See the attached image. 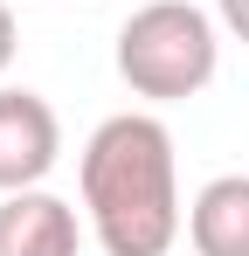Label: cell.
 I'll use <instances>...</instances> for the list:
<instances>
[{
	"label": "cell",
	"mask_w": 249,
	"mask_h": 256,
	"mask_svg": "<svg viewBox=\"0 0 249 256\" xmlns=\"http://www.w3.org/2000/svg\"><path fill=\"white\" fill-rule=\"evenodd\" d=\"M14 42H21V35H14V7H7V0H0V70H7V62H14Z\"/></svg>",
	"instance_id": "7"
},
{
	"label": "cell",
	"mask_w": 249,
	"mask_h": 256,
	"mask_svg": "<svg viewBox=\"0 0 249 256\" xmlns=\"http://www.w3.org/2000/svg\"><path fill=\"white\" fill-rule=\"evenodd\" d=\"M214 14H222V28L236 42H249V0H214Z\"/></svg>",
	"instance_id": "6"
},
{
	"label": "cell",
	"mask_w": 249,
	"mask_h": 256,
	"mask_svg": "<svg viewBox=\"0 0 249 256\" xmlns=\"http://www.w3.org/2000/svg\"><path fill=\"white\" fill-rule=\"evenodd\" d=\"M76 187L104 256H166L187 228L173 132L152 111H118L90 132L76 160Z\"/></svg>",
	"instance_id": "1"
},
{
	"label": "cell",
	"mask_w": 249,
	"mask_h": 256,
	"mask_svg": "<svg viewBox=\"0 0 249 256\" xmlns=\"http://www.w3.org/2000/svg\"><path fill=\"white\" fill-rule=\"evenodd\" d=\"M83 222L62 194L48 187H21L0 201V256H76Z\"/></svg>",
	"instance_id": "4"
},
{
	"label": "cell",
	"mask_w": 249,
	"mask_h": 256,
	"mask_svg": "<svg viewBox=\"0 0 249 256\" xmlns=\"http://www.w3.org/2000/svg\"><path fill=\"white\" fill-rule=\"evenodd\" d=\"M194 256H249V173H214L187 208Z\"/></svg>",
	"instance_id": "5"
},
{
	"label": "cell",
	"mask_w": 249,
	"mask_h": 256,
	"mask_svg": "<svg viewBox=\"0 0 249 256\" xmlns=\"http://www.w3.org/2000/svg\"><path fill=\"white\" fill-rule=\"evenodd\" d=\"M222 70V28L214 14L194 0H146L138 14H124L118 28V76L132 84V97L152 104H180L201 97Z\"/></svg>",
	"instance_id": "2"
},
{
	"label": "cell",
	"mask_w": 249,
	"mask_h": 256,
	"mask_svg": "<svg viewBox=\"0 0 249 256\" xmlns=\"http://www.w3.org/2000/svg\"><path fill=\"white\" fill-rule=\"evenodd\" d=\"M62 160V125L35 90H0V194L42 187L48 166Z\"/></svg>",
	"instance_id": "3"
}]
</instances>
